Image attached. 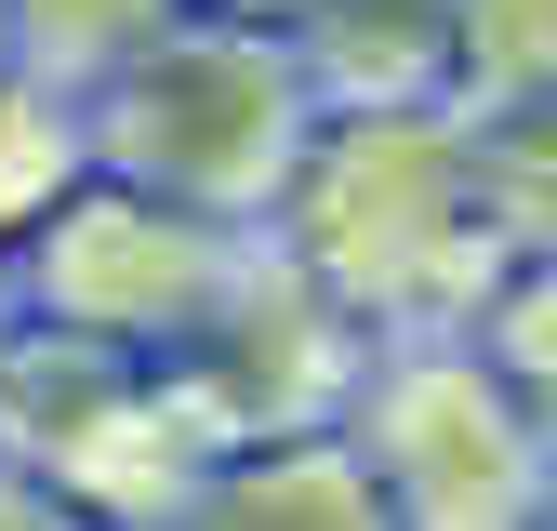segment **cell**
I'll list each match as a JSON object with an SVG mask.
<instances>
[{"mask_svg": "<svg viewBox=\"0 0 557 531\" xmlns=\"http://www.w3.org/2000/svg\"><path fill=\"white\" fill-rule=\"evenodd\" d=\"M265 239L319 293H345L372 332L478 319V293L505 280V239L465 173V107H319L306 173Z\"/></svg>", "mask_w": 557, "mask_h": 531, "instance_id": "cell-1", "label": "cell"}, {"mask_svg": "<svg viewBox=\"0 0 557 531\" xmlns=\"http://www.w3.org/2000/svg\"><path fill=\"white\" fill-rule=\"evenodd\" d=\"M319 107L332 94H319V66H306L293 27L199 14V0H173V14L81 94L107 173L160 186V199H186V213H213V226H252V239L278 226V199H293Z\"/></svg>", "mask_w": 557, "mask_h": 531, "instance_id": "cell-2", "label": "cell"}, {"mask_svg": "<svg viewBox=\"0 0 557 531\" xmlns=\"http://www.w3.org/2000/svg\"><path fill=\"white\" fill-rule=\"evenodd\" d=\"M345 439H359L385 518H411V531H531V518H557V439L465 319L372 332L359 385H345Z\"/></svg>", "mask_w": 557, "mask_h": 531, "instance_id": "cell-3", "label": "cell"}, {"mask_svg": "<svg viewBox=\"0 0 557 531\" xmlns=\"http://www.w3.org/2000/svg\"><path fill=\"white\" fill-rule=\"evenodd\" d=\"M239 252H252V226H213V213H186V199H160V186H133V173L94 160V173L14 239V280H27L40 319L94 332V346L173 359L186 332L213 319V293L239 280Z\"/></svg>", "mask_w": 557, "mask_h": 531, "instance_id": "cell-4", "label": "cell"}, {"mask_svg": "<svg viewBox=\"0 0 557 531\" xmlns=\"http://www.w3.org/2000/svg\"><path fill=\"white\" fill-rule=\"evenodd\" d=\"M359 359H372V319L345 306V293H319L278 239H252L239 280L213 293V319H199L160 372L199 398L213 439H265V425H345Z\"/></svg>", "mask_w": 557, "mask_h": 531, "instance_id": "cell-5", "label": "cell"}, {"mask_svg": "<svg viewBox=\"0 0 557 531\" xmlns=\"http://www.w3.org/2000/svg\"><path fill=\"white\" fill-rule=\"evenodd\" d=\"M199 518L213 531H385V492L345 425H265L226 439L213 479H199Z\"/></svg>", "mask_w": 557, "mask_h": 531, "instance_id": "cell-6", "label": "cell"}, {"mask_svg": "<svg viewBox=\"0 0 557 531\" xmlns=\"http://www.w3.org/2000/svg\"><path fill=\"white\" fill-rule=\"evenodd\" d=\"M332 107H451L465 0H319L293 27Z\"/></svg>", "mask_w": 557, "mask_h": 531, "instance_id": "cell-7", "label": "cell"}, {"mask_svg": "<svg viewBox=\"0 0 557 531\" xmlns=\"http://www.w3.org/2000/svg\"><path fill=\"white\" fill-rule=\"evenodd\" d=\"M465 173H478V213H492L505 252H557V94L465 107Z\"/></svg>", "mask_w": 557, "mask_h": 531, "instance_id": "cell-8", "label": "cell"}, {"mask_svg": "<svg viewBox=\"0 0 557 531\" xmlns=\"http://www.w3.org/2000/svg\"><path fill=\"white\" fill-rule=\"evenodd\" d=\"M81 173H94V120H81V94L40 81V66H0V239H27Z\"/></svg>", "mask_w": 557, "mask_h": 531, "instance_id": "cell-9", "label": "cell"}, {"mask_svg": "<svg viewBox=\"0 0 557 531\" xmlns=\"http://www.w3.org/2000/svg\"><path fill=\"white\" fill-rule=\"evenodd\" d=\"M173 14V0H0V27H14V66H40V81H66V94H94L107 66L133 53Z\"/></svg>", "mask_w": 557, "mask_h": 531, "instance_id": "cell-10", "label": "cell"}, {"mask_svg": "<svg viewBox=\"0 0 557 531\" xmlns=\"http://www.w3.org/2000/svg\"><path fill=\"white\" fill-rule=\"evenodd\" d=\"M465 332L505 359V385L531 398L544 439H557V252H505V280L478 293V319H465Z\"/></svg>", "mask_w": 557, "mask_h": 531, "instance_id": "cell-11", "label": "cell"}, {"mask_svg": "<svg viewBox=\"0 0 557 531\" xmlns=\"http://www.w3.org/2000/svg\"><path fill=\"white\" fill-rule=\"evenodd\" d=\"M505 94H557V0H465L451 107H505Z\"/></svg>", "mask_w": 557, "mask_h": 531, "instance_id": "cell-12", "label": "cell"}, {"mask_svg": "<svg viewBox=\"0 0 557 531\" xmlns=\"http://www.w3.org/2000/svg\"><path fill=\"white\" fill-rule=\"evenodd\" d=\"M53 518H66V492L40 479V465H27L14 439H0V531H53Z\"/></svg>", "mask_w": 557, "mask_h": 531, "instance_id": "cell-13", "label": "cell"}, {"mask_svg": "<svg viewBox=\"0 0 557 531\" xmlns=\"http://www.w3.org/2000/svg\"><path fill=\"white\" fill-rule=\"evenodd\" d=\"M199 14H252V27H306L319 0H199Z\"/></svg>", "mask_w": 557, "mask_h": 531, "instance_id": "cell-14", "label": "cell"}, {"mask_svg": "<svg viewBox=\"0 0 557 531\" xmlns=\"http://www.w3.org/2000/svg\"><path fill=\"white\" fill-rule=\"evenodd\" d=\"M14 332H27V280H14V239H0V359H14Z\"/></svg>", "mask_w": 557, "mask_h": 531, "instance_id": "cell-15", "label": "cell"}, {"mask_svg": "<svg viewBox=\"0 0 557 531\" xmlns=\"http://www.w3.org/2000/svg\"><path fill=\"white\" fill-rule=\"evenodd\" d=\"M0 66H14V27H0Z\"/></svg>", "mask_w": 557, "mask_h": 531, "instance_id": "cell-16", "label": "cell"}]
</instances>
